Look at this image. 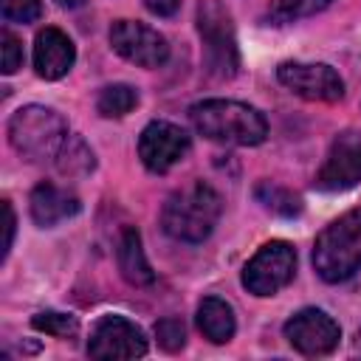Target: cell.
<instances>
[{"mask_svg": "<svg viewBox=\"0 0 361 361\" xmlns=\"http://www.w3.org/2000/svg\"><path fill=\"white\" fill-rule=\"evenodd\" d=\"M116 262H118V271L121 276L135 285V288H144V285H152L155 282V274L147 262V254L141 248V234L135 228H124L121 237H118V248H116Z\"/></svg>", "mask_w": 361, "mask_h": 361, "instance_id": "cell-15", "label": "cell"}, {"mask_svg": "<svg viewBox=\"0 0 361 361\" xmlns=\"http://www.w3.org/2000/svg\"><path fill=\"white\" fill-rule=\"evenodd\" d=\"M144 6L155 17H172V14H178L180 0H144Z\"/></svg>", "mask_w": 361, "mask_h": 361, "instance_id": "cell-26", "label": "cell"}, {"mask_svg": "<svg viewBox=\"0 0 361 361\" xmlns=\"http://www.w3.org/2000/svg\"><path fill=\"white\" fill-rule=\"evenodd\" d=\"M296 271V251L285 240L265 243L243 268V288L254 296H274L282 290Z\"/></svg>", "mask_w": 361, "mask_h": 361, "instance_id": "cell-6", "label": "cell"}, {"mask_svg": "<svg viewBox=\"0 0 361 361\" xmlns=\"http://www.w3.org/2000/svg\"><path fill=\"white\" fill-rule=\"evenodd\" d=\"M138 104V93H135V87H130V85H107V87H102V93H99V99H96V110L102 113V116H107V118H118V116H127L133 107Z\"/></svg>", "mask_w": 361, "mask_h": 361, "instance_id": "cell-18", "label": "cell"}, {"mask_svg": "<svg viewBox=\"0 0 361 361\" xmlns=\"http://www.w3.org/2000/svg\"><path fill=\"white\" fill-rule=\"evenodd\" d=\"M197 31L203 39V62L209 73L217 79H231L240 68V51L228 8L220 0H200Z\"/></svg>", "mask_w": 361, "mask_h": 361, "instance_id": "cell-5", "label": "cell"}, {"mask_svg": "<svg viewBox=\"0 0 361 361\" xmlns=\"http://www.w3.org/2000/svg\"><path fill=\"white\" fill-rule=\"evenodd\" d=\"M361 180V135L344 133L333 141L319 175L316 186L324 192H344Z\"/></svg>", "mask_w": 361, "mask_h": 361, "instance_id": "cell-12", "label": "cell"}, {"mask_svg": "<svg viewBox=\"0 0 361 361\" xmlns=\"http://www.w3.org/2000/svg\"><path fill=\"white\" fill-rule=\"evenodd\" d=\"M257 200L268 209V212H274V214H282V217H293V214H299L302 212V203H299V197L293 195V192H288V189H282V186H276V183H271V180H262L259 186H257Z\"/></svg>", "mask_w": 361, "mask_h": 361, "instance_id": "cell-20", "label": "cell"}, {"mask_svg": "<svg viewBox=\"0 0 361 361\" xmlns=\"http://www.w3.org/2000/svg\"><path fill=\"white\" fill-rule=\"evenodd\" d=\"M285 338L302 355H327L338 347V324L319 307H305L285 322Z\"/></svg>", "mask_w": 361, "mask_h": 361, "instance_id": "cell-11", "label": "cell"}, {"mask_svg": "<svg viewBox=\"0 0 361 361\" xmlns=\"http://www.w3.org/2000/svg\"><path fill=\"white\" fill-rule=\"evenodd\" d=\"M155 336H158V344L166 350V353H175L186 344V327L178 316H166L155 324Z\"/></svg>", "mask_w": 361, "mask_h": 361, "instance_id": "cell-22", "label": "cell"}, {"mask_svg": "<svg viewBox=\"0 0 361 361\" xmlns=\"http://www.w3.org/2000/svg\"><path fill=\"white\" fill-rule=\"evenodd\" d=\"M31 324L48 336H56V338H71L76 336L79 330V322L71 316V313H59V310H45V313H37L31 319Z\"/></svg>", "mask_w": 361, "mask_h": 361, "instance_id": "cell-21", "label": "cell"}, {"mask_svg": "<svg viewBox=\"0 0 361 361\" xmlns=\"http://www.w3.org/2000/svg\"><path fill=\"white\" fill-rule=\"evenodd\" d=\"M76 59L71 37L59 28H42L34 42V68L42 79H62Z\"/></svg>", "mask_w": 361, "mask_h": 361, "instance_id": "cell-13", "label": "cell"}, {"mask_svg": "<svg viewBox=\"0 0 361 361\" xmlns=\"http://www.w3.org/2000/svg\"><path fill=\"white\" fill-rule=\"evenodd\" d=\"M147 353V338L141 327H135L124 316H102L90 330L87 355L99 361H118V358H138Z\"/></svg>", "mask_w": 361, "mask_h": 361, "instance_id": "cell-7", "label": "cell"}, {"mask_svg": "<svg viewBox=\"0 0 361 361\" xmlns=\"http://www.w3.org/2000/svg\"><path fill=\"white\" fill-rule=\"evenodd\" d=\"M358 344H361V333H358Z\"/></svg>", "mask_w": 361, "mask_h": 361, "instance_id": "cell-28", "label": "cell"}, {"mask_svg": "<svg viewBox=\"0 0 361 361\" xmlns=\"http://www.w3.org/2000/svg\"><path fill=\"white\" fill-rule=\"evenodd\" d=\"M56 3H59V6H65V8H79L85 0H56Z\"/></svg>", "mask_w": 361, "mask_h": 361, "instance_id": "cell-27", "label": "cell"}, {"mask_svg": "<svg viewBox=\"0 0 361 361\" xmlns=\"http://www.w3.org/2000/svg\"><path fill=\"white\" fill-rule=\"evenodd\" d=\"M54 164H56L59 175H65V178H85L87 172H93L96 158H93V149H90L79 135H71V133H68V138H65V144L59 147Z\"/></svg>", "mask_w": 361, "mask_h": 361, "instance_id": "cell-17", "label": "cell"}, {"mask_svg": "<svg viewBox=\"0 0 361 361\" xmlns=\"http://www.w3.org/2000/svg\"><path fill=\"white\" fill-rule=\"evenodd\" d=\"M197 327L200 333L214 341V344H226L234 330H237V322H234V310L226 299L220 296H206L200 305H197Z\"/></svg>", "mask_w": 361, "mask_h": 361, "instance_id": "cell-16", "label": "cell"}, {"mask_svg": "<svg viewBox=\"0 0 361 361\" xmlns=\"http://www.w3.org/2000/svg\"><path fill=\"white\" fill-rule=\"evenodd\" d=\"M189 118L195 130L217 144L231 147H254L268 135V121L259 110L231 99H206L189 107Z\"/></svg>", "mask_w": 361, "mask_h": 361, "instance_id": "cell-1", "label": "cell"}, {"mask_svg": "<svg viewBox=\"0 0 361 361\" xmlns=\"http://www.w3.org/2000/svg\"><path fill=\"white\" fill-rule=\"evenodd\" d=\"M276 76L290 93L310 102H338L344 96L341 76L322 62H282Z\"/></svg>", "mask_w": 361, "mask_h": 361, "instance_id": "cell-10", "label": "cell"}, {"mask_svg": "<svg viewBox=\"0 0 361 361\" xmlns=\"http://www.w3.org/2000/svg\"><path fill=\"white\" fill-rule=\"evenodd\" d=\"M313 268L324 282H344L361 271V209H350L322 228L313 245Z\"/></svg>", "mask_w": 361, "mask_h": 361, "instance_id": "cell-3", "label": "cell"}, {"mask_svg": "<svg viewBox=\"0 0 361 361\" xmlns=\"http://www.w3.org/2000/svg\"><path fill=\"white\" fill-rule=\"evenodd\" d=\"M0 11L6 23H34L42 14L39 0H0Z\"/></svg>", "mask_w": 361, "mask_h": 361, "instance_id": "cell-23", "label": "cell"}, {"mask_svg": "<svg viewBox=\"0 0 361 361\" xmlns=\"http://www.w3.org/2000/svg\"><path fill=\"white\" fill-rule=\"evenodd\" d=\"M110 45L118 56H124L127 62L141 65V68H158L169 56V45H166L164 34H158L155 28H149L144 23H135V20L113 23Z\"/></svg>", "mask_w": 361, "mask_h": 361, "instance_id": "cell-9", "label": "cell"}, {"mask_svg": "<svg viewBox=\"0 0 361 361\" xmlns=\"http://www.w3.org/2000/svg\"><path fill=\"white\" fill-rule=\"evenodd\" d=\"M68 138L65 118L45 104H25L8 118V141L28 161L56 158Z\"/></svg>", "mask_w": 361, "mask_h": 361, "instance_id": "cell-4", "label": "cell"}, {"mask_svg": "<svg viewBox=\"0 0 361 361\" xmlns=\"http://www.w3.org/2000/svg\"><path fill=\"white\" fill-rule=\"evenodd\" d=\"M220 212H223L220 195L209 183L195 180V183H186V186L175 189L166 197L164 212H161V226L175 240L203 243L214 231V226L220 220Z\"/></svg>", "mask_w": 361, "mask_h": 361, "instance_id": "cell-2", "label": "cell"}, {"mask_svg": "<svg viewBox=\"0 0 361 361\" xmlns=\"http://www.w3.org/2000/svg\"><path fill=\"white\" fill-rule=\"evenodd\" d=\"M3 217H6V223H3V231H6V237H3V259H6V257H8V251H11V243H14V226H17L14 212H11V203H8V200H3Z\"/></svg>", "mask_w": 361, "mask_h": 361, "instance_id": "cell-25", "label": "cell"}, {"mask_svg": "<svg viewBox=\"0 0 361 361\" xmlns=\"http://www.w3.org/2000/svg\"><path fill=\"white\" fill-rule=\"evenodd\" d=\"M28 203H31V217H34V223L42 226V228H51V226H56V223L73 217V214L82 209L76 195H71L68 189H62V186H56V183H48V180L39 183V186H34Z\"/></svg>", "mask_w": 361, "mask_h": 361, "instance_id": "cell-14", "label": "cell"}, {"mask_svg": "<svg viewBox=\"0 0 361 361\" xmlns=\"http://www.w3.org/2000/svg\"><path fill=\"white\" fill-rule=\"evenodd\" d=\"M333 0H274L268 8V23L271 25H285L310 14H319L330 6Z\"/></svg>", "mask_w": 361, "mask_h": 361, "instance_id": "cell-19", "label": "cell"}, {"mask_svg": "<svg viewBox=\"0 0 361 361\" xmlns=\"http://www.w3.org/2000/svg\"><path fill=\"white\" fill-rule=\"evenodd\" d=\"M189 147H192V141H189L186 130H180L178 124L149 121L141 130V138H138V158L149 172L164 175L186 158Z\"/></svg>", "mask_w": 361, "mask_h": 361, "instance_id": "cell-8", "label": "cell"}, {"mask_svg": "<svg viewBox=\"0 0 361 361\" xmlns=\"http://www.w3.org/2000/svg\"><path fill=\"white\" fill-rule=\"evenodd\" d=\"M0 51H3V68L0 71L6 76L17 73L23 68V45H20V39L11 31H3L0 34Z\"/></svg>", "mask_w": 361, "mask_h": 361, "instance_id": "cell-24", "label": "cell"}]
</instances>
